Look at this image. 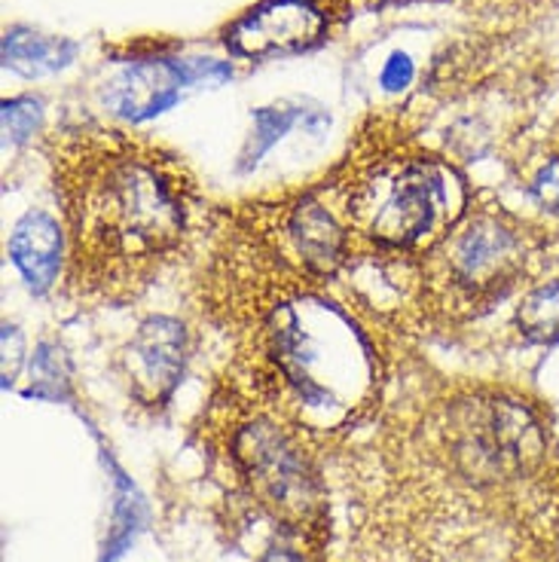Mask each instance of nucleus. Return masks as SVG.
Here are the masks:
<instances>
[{
  "mask_svg": "<svg viewBox=\"0 0 559 562\" xmlns=\"http://www.w3.org/2000/svg\"><path fill=\"white\" fill-rule=\"evenodd\" d=\"M41 154L68 241L58 294L74 310H126L202 251L214 205L175 147L120 126L65 123L46 132Z\"/></svg>",
  "mask_w": 559,
  "mask_h": 562,
  "instance_id": "1",
  "label": "nucleus"
},
{
  "mask_svg": "<svg viewBox=\"0 0 559 562\" xmlns=\"http://www.w3.org/2000/svg\"><path fill=\"white\" fill-rule=\"evenodd\" d=\"M351 241V269L416 257L456 226L474 190L447 156L398 126H364L315 183Z\"/></svg>",
  "mask_w": 559,
  "mask_h": 562,
  "instance_id": "2",
  "label": "nucleus"
},
{
  "mask_svg": "<svg viewBox=\"0 0 559 562\" xmlns=\"http://www.w3.org/2000/svg\"><path fill=\"white\" fill-rule=\"evenodd\" d=\"M532 254L526 224L474 193L465 217L432 248L377 267L398 300L382 312H367L410 346L413 337H432L487 315L529 276Z\"/></svg>",
  "mask_w": 559,
  "mask_h": 562,
  "instance_id": "3",
  "label": "nucleus"
},
{
  "mask_svg": "<svg viewBox=\"0 0 559 562\" xmlns=\"http://www.w3.org/2000/svg\"><path fill=\"white\" fill-rule=\"evenodd\" d=\"M199 431L217 447L242 502L306 560L324 553L331 505L318 462L322 450L300 428L214 376Z\"/></svg>",
  "mask_w": 559,
  "mask_h": 562,
  "instance_id": "4",
  "label": "nucleus"
},
{
  "mask_svg": "<svg viewBox=\"0 0 559 562\" xmlns=\"http://www.w3.org/2000/svg\"><path fill=\"white\" fill-rule=\"evenodd\" d=\"M197 351L193 324L178 315H147L135 334L113 351V376L128 404L144 413H163L171 404Z\"/></svg>",
  "mask_w": 559,
  "mask_h": 562,
  "instance_id": "5",
  "label": "nucleus"
},
{
  "mask_svg": "<svg viewBox=\"0 0 559 562\" xmlns=\"http://www.w3.org/2000/svg\"><path fill=\"white\" fill-rule=\"evenodd\" d=\"M230 77L233 68L217 58H175L166 53L135 56L101 83L99 101L120 123L141 126L171 111L181 101L183 89L217 86Z\"/></svg>",
  "mask_w": 559,
  "mask_h": 562,
  "instance_id": "6",
  "label": "nucleus"
},
{
  "mask_svg": "<svg viewBox=\"0 0 559 562\" xmlns=\"http://www.w3.org/2000/svg\"><path fill=\"white\" fill-rule=\"evenodd\" d=\"M334 29V3L327 0H260L230 22L224 46L245 61L306 53L327 41Z\"/></svg>",
  "mask_w": 559,
  "mask_h": 562,
  "instance_id": "7",
  "label": "nucleus"
},
{
  "mask_svg": "<svg viewBox=\"0 0 559 562\" xmlns=\"http://www.w3.org/2000/svg\"><path fill=\"white\" fill-rule=\"evenodd\" d=\"M7 254H10L15 272L29 284L31 294H49L53 288L62 284L65 257H68L62 217L49 214L46 209L25 211L10 233Z\"/></svg>",
  "mask_w": 559,
  "mask_h": 562,
  "instance_id": "8",
  "label": "nucleus"
},
{
  "mask_svg": "<svg viewBox=\"0 0 559 562\" xmlns=\"http://www.w3.org/2000/svg\"><path fill=\"white\" fill-rule=\"evenodd\" d=\"M77 56H80V43L77 41L43 34V31L25 29V25H15V29L7 31L3 46H0L3 68L25 77V80L53 77L58 70L70 68Z\"/></svg>",
  "mask_w": 559,
  "mask_h": 562,
  "instance_id": "9",
  "label": "nucleus"
},
{
  "mask_svg": "<svg viewBox=\"0 0 559 562\" xmlns=\"http://www.w3.org/2000/svg\"><path fill=\"white\" fill-rule=\"evenodd\" d=\"M29 380L31 385L22 392L25 397L53 401V404L74 397V370H70L68 351L53 339H41L29 364Z\"/></svg>",
  "mask_w": 559,
  "mask_h": 562,
  "instance_id": "10",
  "label": "nucleus"
},
{
  "mask_svg": "<svg viewBox=\"0 0 559 562\" xmlns=\"http://www.w3.org/2000/svg\"><path fill=\"white\" fill-rule=\"evenodd\" d=\"M306 116H312V111H303V108H291V104H272V108H257L254 111V128L242 154H238V169L251 171L260 166L264 159L276 144H279L288 132L300 123H306Z\"/></svg>",
  "mask_w": 559,
  "mask_h": 562,
  "instance_id": "11",
  "label": "nucleus"
},
{
  "mask_svg": "<svg viewBox=\"0 0 559 562\" xmlns=\"http://www.w3.org/2000/svg\"><path fill=\"white\" fill-rule=\"evenodd\" d=\"M517 330L526 342L535 346H559V279L523 296L517 310Z\"/></svg>",
  "mask_w": 559,
  "mask_h": 562,
  "instance_id": "12",
  "label": "nucleus"
},
{
  "mask_svg": "<svg viewBox=\"0 0 559 562\" xmlns=\"http://www.w3.org/2000/svg\"><path fill=\"white\" fill-rule=\"evenodd\" d=\"M113 480H116V505H113V526L111 532H108V541H104V550H101V562H116L126 553V548L138 535L141 514H144L138 492H135V486L128 483L120 468H116V477Z\"/></svg>",
  "mask_w": 559,
  "mask_h": 562,
  "instance_id": "13",
  "label": "nucleus"
},
{
  "mask_svg": "<svg viewBox=\"0 0 559 562\" xmlns=\"http://www.w3.org/2000/svg\"><path fill=\"white\" fill-rule=\"evenodd\" d=\"M3 144L7 147H19L31 140L43 126V101L31 99V95H15V99L3 101Z\"/></svg>",
  "mask_w": 559,
  "mask_h": 562,
  "instance_id": "14",
  "label": "nucleus"
},
{
  "mask_svg": "<svg viewBox=\"0 0 559 562\" xmlns=\"http://www.w3.org/2000/svg\"><path fill=\"white\" fill-rule=\"evenodd\" d=\"M529 196L538 209L559 217V156H550V159L541 162L538 171L532 175Z\"/></svg>",
  "mask_w": 559,
  "mask_h": 562,
  "instance_id": "15",
  "label": "nucleus"
},
{
  "mask_svg": "<svg viewBox=\"0 0 559 562\" xmlns=\"http://www.w3.org/2000/svg\"><path fill=\"white\" fill-rule=\"evenodd\" d=\"M25 337L13 324H3V389H13V382L25 364Z\"/></svg>",
  "mask_w": 559,
  "mask_h": 562,
  "instance_id": "16",
  "label": "nucleus"
},
{
  "mask_svg": "<svg viewBox=\"0 0 559 562\" xmlns=\"http://www.w3.org/2000/svg\"><path fill=\"white\" fill-rule=\"evenodd\" d=\"M413 77H416V65L406 53H392L389 61L379 70V83L385 86L389 92H404L406 86L413 83Z\"/></svg>",
  "mask_w": 559,
  "mask_h": 562,
  "instance_id": "17",
  "label": "nucleus"
},
{
  "mask_svg": "<svg viewBox=\"0 0 559 562\" xmlns=\"http://www.w3.org/2000/svg\"><path fill=\"white\" fill-rule=\"evenodd\" d=\"M257 562H306V557L291 544H269Z\"/></svg>",
  "mask_w": 559,
  "mask_h": 562,
  "instance_id": "18",
  "label": "nucleus"
}]
</instances>
